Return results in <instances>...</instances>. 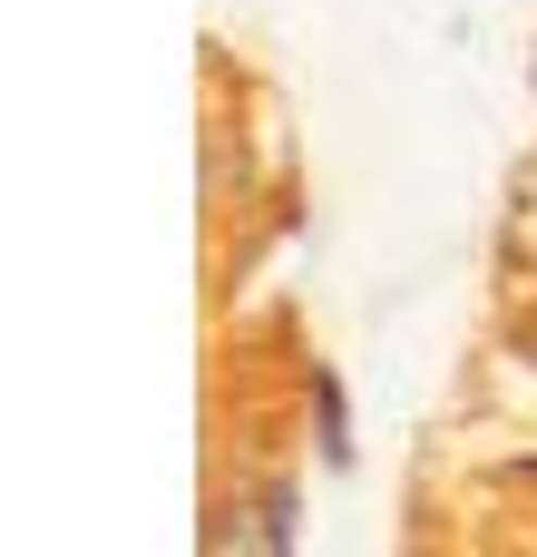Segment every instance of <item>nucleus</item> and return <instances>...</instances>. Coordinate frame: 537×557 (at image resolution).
Masks as SVG:
<instances>
[{"label":"nucleus","instance_id":"1","mask_svg":"<svg viewBox=\"0 0 537 557\" xmlns=\"http://www.w3.org/2000/svg\"><path fill=\"white\" fill-rule=\"evenodd\" d=\"M313 411H323V450H333V460H342V392H333V382H323V392H313Z\"/></svg>","mask_w":537,"mask_h":557},{"label":"nucleus","instance_id":"2","mask_svg":"<svg viewBox=\"0 0 537 557\" xmlns=\"http://www.w3.org/2000/svg\"><path fill=\"white\" fill-rule=\"evenodd\" d=\"M519 362H537V313H528V323H519Z\"/></svg>","mask_w":537,"mask_h":557}]
</instances>
